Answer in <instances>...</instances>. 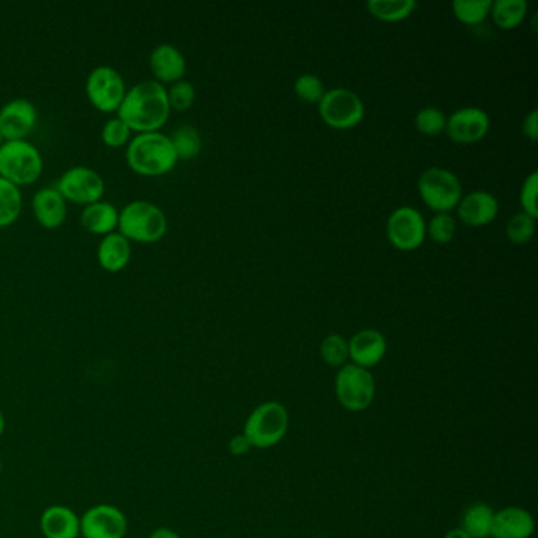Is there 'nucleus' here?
Returning <instances> with one entry per match:
<instances>
[{"instance_id":"1","label":"nucleus","mask_w":538,"mask_h":538,"mask_svg":"<svg viewBox=\"0 0 538 538\" xmlns=\"http://www.w3.org/2000/svg\"><path fill=\"white\" fill-rule=\"evenodd\" d=\"M117 116L124 120L131 131L150 133L161 131L171 116L166 86L155 79H144L127 89Z\"/></svg>"},{"instance_id":"2","label":"nucleus","mask_w":538,"mask_h":538,"mask_svg":"<svg viewBox=\"0 0 538 538\" xmlns=\"http://www.w3.org/2000/svg\"><path fill=\"white\" fill-rule=\"evenodd\" d=\"M125 158L128 168L142 177L165 176L179 161L171 138L161 131L133 136L127 144Z\"/></svg>"},{"instance_id":"3","label":"nucleus","mask_w":538,"mask_h":538,"mask_svg":"<svg viewBox=\"0 0 538 538\" xmlns=\"http://www.w3.org/2000/svg\"><path fill=\"white\" fill-rule=\"evenodd\" d=\"M117 231L127 237L131 243L160 242L168 232V217L160 206L146 199L128 202L119 210V228Z\"/></svg>"},{"instance_id":"4","label":"nucleus","mask_w":538,"mask_h":538,"mask_svg":"<svg viewBox=\"0 0 538 538\" xmlns=\"http://www.w3.org/2000/svg\"><path fill=\"white\" fill-rule=\"evenodd\" d=\"M45 169L42 152L27 139L4 141L0 146V177L16 187L32 185Z\"/></svg>"},{"instance_id":"5","label":"nucleus","mask_w":538,"mask_h":538,"mask_svg":"<svg viewBox=\"0 0 538 538\" xmlns=\"http://www.w3.org/2000/svg\"><path fill=\"white\" fill-rule=\"evenodd\" d=\"M289 426L288 411L280 403H264L253 411L245 423L243 436L251 447L269 449L286 436Z\"/></svg>"},{"instance_id":"6","label":"nucleus","mask_w":538,"mask_h":538,"mask_svg":"<svg viewBox=\"0 0 538 538\" xmlns=\"http://www.w3.org/2000/svg\"><path fill=\"white\" fill-rule=\"evenodd\" d=\"M84 90L90 105L97 111L117 114L127 94V84L116 68L111 65H98L87 75Z\"/></svg>"},{"instance_id":"7","label":"nucleus","mask_w":538,"mask_h":538,"mask_svg":"<svg viewBox=\"0 0 538 538\" xmlns=\"http://www.w3.org/2000/svg\"><path fill=\"white\" fill-rule=\"evenodd\" d=\"M420 198L436 213H450L463 198V185L449 169L430 168L419 179Z\"/></svg>"},{"instance_id":"8","label":"nucleus","mask_w":538,"mask_h":538,"mask_svg":"<svg viewBox=\"0 0 538 538\" xmlns=\"http://www.w3.org/2000/svg\"><path fill=\"white\" fill-rule=\"evenodd\" d=\"M318 105L321 119L335 130H351L365 117L362 98L344 87L326 90Z\"/></svg>"},{"instance_id":"9","label":"nucleus","mask_w":538,"mask_h":538,"mask_svg":"<svg viewBox=\"0 0 538 538\" xmlns=\"http://www.w3.org/2000/svg\"><path fill=\"white\" fill-rule=\"evenodd\" d=\"M56 188L65 201L86 207L103 199L106 184L100 172L89 166L79 165L67 169L57 180Z\"/></svg>"},{"instance_id":"10","label":"nucleus","mask_w":538,"mask_h":538,"mask_svg":"<svg viewBox=\"0 0 538 538\" xmlns=\"http://www.w3.org/2000/svg\"><path fill=\"white\" fill-rule=\"evenodd\" d=\"M337 395L340 403L349 411L359 412L373 403L376 384L373 374L357 365H344L337 374Z\"/></svg>"},{"instance_id":"11","label":"nucleus","mask_w":538,"mask_h":538,"mask_svg":"<svg viewBox=\"0 0 538 538\" xmlns=\"http://www.w3.org/2000/svg\"><path fill=\"white\" fill-rule=\"evenodd\" d=\"M387 237L397 250H417L425 242V218L414 207L403 206L393 210L387 220Z\"/></svg>"},{"instance_id":"12","label":"nucleus","mask_w":538,"mask_h":538,"mask_svg":"<svg viewBox=\"0 0 538 538\" xmlns=\"http://www.w3.org/2000/svg\"><path fill=\"white\" fill-rule=\"evenodd\" d=\"M127 532V516L116 505H94L81 516L83 538H125Z\"/></svg>"},{"instance_id":"13","label":"nucleus","mask_w":538,"mask_h":538,"mask_svg":"<svg viewBox=\"0 0 538 538\" xmlns=\"http://www.w3.org/2000/svg\"><path fill=\"white\" fill-rule=\"evenodd\" d=\"M37 122V106L27 98H13L0 108V133L4 141L26 139Z\"/></svg>"},{"instance_id":"14","label":"nucleus","mask_w":538,"mask_h":538,"mask_svg":"<svg viewBox=\"0 0 538 538\" xmlns=\"http://www.w3.org/2000/svg\"><path fill=\"white\" fill-rule=\"evenodd\" d=\"M491 120L485 109L468 106L461 108L447 119L445 131L456 144H475L490 131Z\"/></svg>"},{"instance_id":"15","label":"nucleus","mask_w":538,"mask_h":538,"mask_svg":"<svg viewBox=\"0 0 538 538\" xmlns=\"http://www.w3.org/2000/svg\"><path fill=\"white\" fill-rule=\"evenodd\" d=\"M149 67L157 83L171 86L184 79L187 73V59L177 46L160 43L150 51Z\"/></svg>"},{"instance_id":"16","label":"nucleus","mask_w":538,"mask_h":538,"mask_svg":"<svg viewBox=\"0 0 538 538\" xmlns=\"http://www.w3.org/2000/svg\"><path fill=\"white\" fill-rule=\"evenodd\" d=\"M456 210H458V218L463 221L464 225L482 228L496 220L499 213V201L488 191H472L461 198Z\"/></svg>"},{"instance_id":"17","label":"nucleus","mask_w":538,"mask_h":538,"mask_svg":"<svg viewBox=\"0 0 538 538\" xmlns=\"http://www.w3.org/2000/svg\"><path fill=\"white\" fill-rule=\"evenodd\" d=\"M32 213L45 229H57L67 220L68 202L56 187H42L32 196Z\"/></svg>"},{"instance_id":"18","label":"nucleus","mask_w":538,"mask_h":538,"mask_svg":"<svg viewBox=\"0 0 538 538\" xmlns=\"http://www.w3.org/2000/svg\"><path fill=\"white\" fill-rule=\"evenodd\" d=\"M40 531L45 538H79L81 516L65 505H51L40 516Z\"/></svg>"},{"instance_id":"19","label":"nucleus","mask_w":538,"mask_h":538,"mask_svg":"<svg viewBox=\"0 0 538 538\" xmlns=\"http://www.w3.org/2000/svg\"><path fill=\"white\" fill-rule=\"evenodd\" d=\"M387 352V341L378 330L367 329L355 333L349 341V357L357 367L368 368L378 365Z\"/></svg>"},{"instance_id":"20","label":"nucleus","mask_w":538,"mask_h":538,"mask_svg":"<svg viewBox=\"0 0 538 538\" xmlns=\"http://www.w3.org/2000/svg\"><path fill=\"white\" fill-rule=\"evenodd\" d=\"M133 255L131 242L119 231L101 237L97 248V261L101 269L109 273H119L127 269Z\"/></svg>"},{"instance_id":"21","label":"nucleus","mask_w":538,"mask_h":538,"mask_svg":"<svg viewBox=\"0 0 538 538\" xmlns=\"http://www.w3.org/2000/svg\"><path fill=\"white\" fill-rule=\"evenodd\" d=\"M81 226L94 236L105 237L119 228V209L108 201L94 202L79 215Z\"/></svg>"},{"instance_id":"22","label":"nucleus","mask_w":538,"mask_h":538,"mask_svg":"<svg viewBox=\"0 0 538 538\" xmlns=\"http://www.w3.org/2000/svg\"><path fill=\"white\" fill-rule=\"evenodd\" d=\"M534 532V520L523 509L509 507L494 515L491 535L496 538H529Z\"/></svg>"},{"instance_id":"23","label":"nucleus","mask_w":538,"mask_h":538,"mask_svg":"<svg viewBox=\"0 0 538 538\" xmlns=\"http://www.w3.org/2000/svg\"><path fill=\"white\" fill-rule=\"evenodd\" d=\"M526 0H496L491 4L490 15L494 24L502 30H513L523 24L527 16Z\"/></svg>"},{"instance_id":"24","label":"nucleus","mask_w":538,"mask_h":538,"mask_svg":"<svg viewBox=\"0 0 538 538\" xmlns=\"http://www.w3.org/2000/svg\"><path fill=\"white\" fill-rule=\"evenodd\" d=\"M368 12L384 23H400L408 19L417 8L415 0H370Z\"/></svg>"},{"instance_id":"25","label":"nucleus","mask_w":538,"mask_h":538,"mask_svg":"<svg viewBox=\"0 0 538 538\" xmlns=\"http://www.w3.org/2000/svg\"><path fill=\"white\" fill-rule=\"evenodd\" d=\"M23 212L21 188L0 177V229L12 226Z\"/></svg>"},{"instance_id":"26","label":"nucleus","mask_w":538,"mask_h":538,"mask_svg":"<svg viewBox=\"0 0 538 538\" xmlns=\"http://www.w3.org/2000/svg\"><path fill=\"white\" fill-rule=\"evenodd\" d=\"M493 518V510L488 505H472L471 509H468V512L464 513L463 531L471 538H486L491 534Z\"/></svg>"},{"instance_id":"27","label":"nucleus","mask_w":538,"mask_h":538,"mask_svg":"<svg viewBox=\"0 0 538 538\" xmlns=\"http://www.w3.org/2000/svg\"><path fill=\"white\" fill-rule=\"evenodd\" d=\"M169 138H171L172 146L176 149L179 160H191V158L201 154L202 138L195 127L182 125Z\"/></svg>"},{"instance_id":"28","label":"nucleus","mask_w":538,"mask_h":538,"mask_svg":"<svg viewBox=\"0 0 538 538\" xmlns=\"http://www.w3.org/2000/svg\"><path fill=\"white\" fill-rule=\"evenodd\" d=\"M491 0H455L453 13L460 23L466 26H479L491 12Z\"/></svg>"},{"instance_id":"29","label":"nucleus","mask_w":538,"mask_h":538,"mask_svg":"<svg viewBox=\"0 0 538 538\" xmlns=\"http://www.w3.org/2000/svg\"><path fill=\"white\" fill-rule=\"evenodd\" d=\"M131 133L133 131L128 128L124 120L119 116L111 117L106 120L105 125L101 128V141L105 142L106 146L111 149H119V147L127 146L131 141Z\"/></svg>"},{"instance_id":"30","label":"nucleus","mask_w":538,"mask_h":538,"mask_svg":"<svg viewBox=\"0 0 538 538\" xmlns=\"http://www.w3.org/2000/svg\"><path fill=\"white\" fill-rule=\"evenodd\" d=\"M426 234L438 245H447L455 239L456 221L450 213H436L426 225Z\"/></svg>"},{"instance_id":"31","label":"nucleus","mask_w":538,"mask_h":538,"mask_svg":"<svg viewBox=\"0 0 538 538\" xmlns=\"http://www.w3.org/2000/svg\"><path fill=\"white\" fill-rule=\"evenodd\" d=\"M535 236V218L526 213H516L507 223V237L513 245H526Z\"/></svg>"},{"instance_id":"32","label":"nucleus","mask_w":538,"mask_h":538,"mask_svg":"<svg viewBox=\"0 0 538 538\" xmlns=\"http://www.w3.org/2000/svg\"><path fill=\"white\" fill-rule=\"evenodd\" d=\"M445 125H447V117L441 109L433 108V106L420 109L415 116V127L422 135H441L442 131L445 130Z\"/></svg>"},{"instance_id":"33","label":"nucleus","mask_w":538,"mask_h":538,"mask_svg":"<svg viewBox=\"0 0 538 538\" xmlns=\"http://www.w3.org/2000/svg\"><path fill=\"white\" fill-rule=\"evenodd\" d=\"M321 355L330 367H343L349 359V343L341 335H329L322 341Z\"/></svg>"},{"instance_id":"34","label":"nucleus","mask_w":538,"mask_h":538,"mask_svg":"<svg viewBox=\"0 0 538 538\" xmlns=\"http://www.w3.org/2000/svg\"><path fill=\"white\" fill-rule=\"evenodd\" d=\"M168 92V101L169 106H171V111H187L193 106L196 98L195 86L190 83V81H177V83L171 84L169 89H166Z\"/></svg>"},{"instance_id":"35","label":"nucleus","mask_w":538,"mask_h":538,"mask_svg":"<svg viewBox=\"0 0 538 538\" xmlns=\"http://www.w3.org/2000/svg\"><path fill=\"white\" fill-rule=\"evenodd\" d=\"M294 92L305 103H319L324 94H326V87H324V83L318 76L305 73V75L296 79Z\"/></svg>"},{"instance_id":"36","label":"nucleus","mask_w":538,"mask_h":538,"mask_svg":"<svg viewBox=\"0 0 538 538\" xmlns=\"http://www.w3.org/2000/svg\"><path fill=\"white\" fill-rule=\"evenodd\" d=\"M537 195H538V172L534 171L526 177L523 187H521L520 202L523 207V212L529 217H538L537 207Z\"/></svg>"},{"instance_id":"37","label":"nucleus","mask_w":538,"mask_h":538,"mask_svg":"<svg viewBox=\"0 0 538 538\" xmlns=\"http://www.w3.org/2000/svg\"><path fill=\"white\" fill-rule=\"evenodd\" d=\"M523 133L532 142L538 139V109H532L523 122Z\"/></svg>"},{"instance_id":"38","label":"nucleus","mask_w":538,"mask_h":538,"mask_svg":"<svg viewBox=\"0 0 538 538\" xmlns=\"http://www.w3.org/2000/svg\"><path fill=\"white\" fill-rule=\"evenodd\" d=\"M250 442L247 441V438L245 436H236V438H232L231 442H229V450H231L232 455H245V453H248V450H250Z\"/></svg>"},{"instance_id":"39","label":"nucleus","mask_w":538,"mask_h":538,"mask_svg":"<svg viewBox=\"0 0 538 538\" xmlns=\"http://www.w3.org/2000/svg\"><path fill=\"white\" fill-rule=\"evenodd\" d=\"M149 538H180V535L172 531V529H168V527H158L149 535Z\"/></svg>"},{"instance_id":"40","label":"nucleus","mask_w":538,"mask_h":538,"mask_svg":"<svg viewBox=\"0 0 538 538\" xmlns=\"http://www.w3.org/2000/svg\"><path fill=\"white\" fill-rule=\"evenodd\" d=\"M445 538H471L463 529H456V531L449 532Z\"/></svg>"},{"instance_id":"41","label":"nucleus","mask_w":538,"mask_h":538,"mask_svg":"<svg viewBox=\"0 0 538 538\" xmlns=\"http://www.w3.org/2000/svg\"><path fill=\"white\" fill-rule=\"evenodd\" d=\"M5 425H7V423H5L4 414H2V411H0V438H2V436H4Z\"/></svg>"},{"instance_id":"42","label":"nucleus","mask_w":538,"mask_h":538,"mask_svg":"<svg viewBox=\"0 0 538 538\" xmlns=\"http://www.w3.org/2000/svg\"><path fill=\"white\" fill-rule=\"evenodd\" d=\"M2 142H4V136H2V133H0V146H2Z\"/></svg>"},{"instance_id":"43","label":"nucleus","mask_w":538,"mask_h":538,"mask_svg":"<svg viewBox=\"0 0 538 538\" xmlns=\"http://www.w3.org/2000/svg\"><path fill=\"white\" fill-rule=\"evenodd\" d=\"M2 469H4V466H2V460H0V475H2Z\"/></svg>"}]
</instances>
